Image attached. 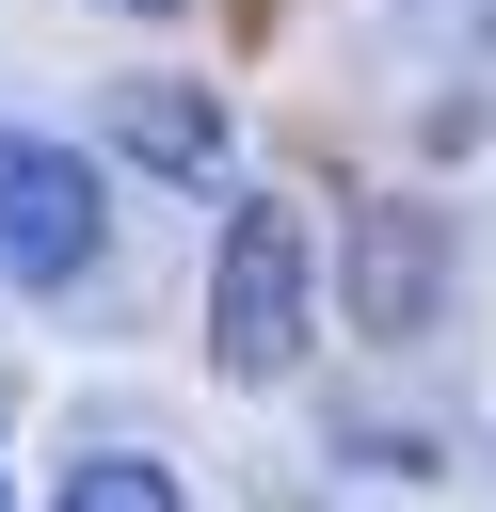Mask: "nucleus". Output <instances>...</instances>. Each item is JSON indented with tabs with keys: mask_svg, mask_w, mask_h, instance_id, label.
Wrapping results in <instances>:
<instances>
[{
	"mask_svg": "<svg viewBox=\"0 0 496 512\" xmlns=\"http://www.w3.org/2000/svg\"><path fill=\"white\" fill-rule=\"evenodd\" d=\"M304 320H320V240L288 192H224V256H208V352L224 384H288L304 368Z\"/></svg>",
	"mask_w": 496,
	"mask_h": 512,
	"instance_id": "obj_1",
	"label": "nucleus"
},
{
	"mask_svg": "<svg viewBox=\"0 0 496 512\" xmlns=\"http://www.w3.org/2000/svg\"><path fill=\"white\" fill-rule=\"evenodd\" d=\"M0 272L16 288H80L96 272V160L0 128Z\"/></svg>",
	"mask_w": 496,
	"mask_h": 512,
	"instance_id": "obj_2",
	"label": "nucleus"
},
{
	"mask_svg": "<svg viewBox=\"0 0 496 512\" xmlns=\"http://www.w3.org/2000/svg\"><path fill=\"white\" fill-rule=\"evenodd\" d=\"M448 288V224L432 208H368L352 224V336H416Z\"/></svg>",
	"mask_w": 496,
	"mask_h": 512,
	"instance_id": "obj_3",
	"label": "nucleus"
},
{
	"mask_svg": "<svg viewBox=\"0 0 496 512\" xmlns=\"http://www.w3.org/2000/svg\"><path fill=\"white\" fill-rule=\"evenodd\" d=\"M112 144H128L144 176H176V192H224V112H208L192 80H128V96H112Z\"/></svg>",
	"mask_w": 496,
	"mask_h": 512,
	"instance_id": "obj_4",
	"label": "nucleus"
},
{
	"mask_svg": "<svg viewBox=\"0 0 496 512\" xmlns=\"http://www.w3.org/2000/svg\"><path fill=\"white\" fill-rule=\"evenodd\" d=\"M48 512H176V464H160V448H80Z\"/></svg>",
	"mask_w": 496,
	"mask_h": 512,
	"instance_id": "obj_5",
	"label": "nucleus"
},
{
	"mask_svg": "<svg viewBox=\"0 0 496 512\" xmlns=\"http://www.w3.org/2000/svg\"><path fill=\"white\" fill-rule=\"evenodd\" d=\"M112 16H176V0H112Z\"/></svg>",
	"mask_w": 496,
	"mask_h": 512,
	"instance_id": "obj_6",
	"label": "nucleus"
},
{
	"mask_svg": "<svg viewBox=\"0 0 496 512\" xmlns=\"http://www.w3.org/2000/svg\"><path fill=\"white\" fill-rule=\"evenodd\" d=\"M0 512H16V496H0Z\"/></svg>",
	"mask_w": 496,
	"mask_h": 512,
	"instance_id": "obj_7",
	"label": "nucleus"
}]
</instances>
